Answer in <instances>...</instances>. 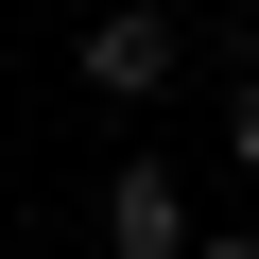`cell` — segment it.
<instances>
[{"label":"cell","mask_w":259,"mask_h":259,"mask_svg":"<svg viewBox=\"0 0 259 259\" xmlns=\"http://www.w3.org/2000/svg\"><path fill=\"white\" fill-rule=\"evenodd\" d=\"M173 69H190V18H173V0H104V18L69 35V87L87 104H156Z\"/></svg>","instance_id":"obj_1"},{"label":"cell","mask_w":259,"mask_h":259,"mask_svg":"<svg viewBox=\"0 0 259 259\" xmlns=\"http://www.w3.org/2000/svg\"><path fill=\"white\" fill-rule=\"evenodd\" d=\"M190 242H207V225H190V190H173L156 156L104 173V259H190Z\"/></svg>","instance_id":"obj_2"},{"label":"cell","mask_w":259,"mask_h":259,"mask_svg":"<svg viewBox=\"0 0 259 259\" xmlns=\"http://www.w3.org/2000/svg\"><path fill=\"white\" fill-rule=\"evenodd\" d=\"M225 156H242V173H259V52H242V69H225Z\"/></svg>","instance_id":"obj_3"},{"label":"cell","mask_w":259,"mask_h":259,"mask_svg":"<svg viewBox=\"0 0 259 259\" xmlns=\"http://www.w3.org/2000/svg\"><path fill=\"white\" fill-rule=\"evenodd\" d=\"M190 259H259V225H207V242H190Z\"/></svg>","instance_id":"obj_4"}]
</instances>
